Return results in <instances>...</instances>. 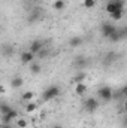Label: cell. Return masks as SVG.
Returning <instances> with one entry per match:
<instances>
[{
	"label": "cell",
	"mask_w": 127,
	"mask_h": 128,
	"mask_svg": "<svg viewBox=\"0 0 127 128\" xmlns=\"http://www.w3.org/2000/svg\"><path fill=\"white\" fill-rule=\"evenodd\" d=\"M123 34H124V33H121L120 30H117V32L114 33L108 40H111V42H114V43H115V42H120V40H121V37H123Z\"/></svg>",
	"instance_id": "5bb4252c"
},
{
	"label": "cell",
	"mask_w": 127,
	"mask_h": 128,
	"mask_svg": "<svg viewBox=\"0 0 127 128\" xmlns=\"http://www.w3.org/2000/svg\"><path fill=\"white\" fill-rule=\"evenodd\" d=\"M82 104H84V109H85L88 113H93V112H96V110L99 109V101H97L96 98H93V97L85 98Z\"/></svg>",
	"instance_id": "3957f363"
},
{
	"label": "cell",
	"mask_w": 127,
	"mask_h": 128,
	"mask_svg": "<svg viewBox=\"0 0 127 128\" xmlns=\"http://www.w3.org/2000/svg\"><path fill=\"white\" fill-rule=\"evenodd\" d=\"M124 36H126V37H127V26H126V27H124Z\"/></svg>",
	"instance_id": "83f0119b"
},
{
	"label": "cell",
	"mask_w": 127,
	"mask_h": 128,
	"mask_svg": "<svg viewBox=\"0 0 127 128\" xmlns=\"http://www.w3.org/2000/svg\"><path fill=\"white\" fill-rule=\"evenodd\" d=\"M117 30H118V28H117L114 24H108V22H106V24H103V26H102V28H100L102 36H103V37H106V39H109V37L117 32Z\"/></svg>",
	"instance_id": "277c9868"
},
{
	"label": "cell",
	"mask_w": 127,
	"mask_h": 128,
	"mask_svg": "<svg viewBox=\"0 0 127 128\" xmlns=\"http://www.w3.org/2000/svg\"><path fill=\"white\" fill-rule=\"evenodd\" d=\"M111 18H112V20H115V21L121 20V18H123V9H118V10H115V12L111 15Z\"/></svg>",
	"instance_id": "ffe728a7"
},
{
	"label": "cell",
	"mask_w": 127,
	"mask_h": 128,
	"mask_svg": "<svg viewBox=\"0 0 127 128\" xmlns=\"http://www.w3.org/2000/svg\"><path fill=\"white\" fill-rule=\"evenodd\" d=\"M123 125H124V127L127 128V118H126V119H124V121H123Z\"/></svg>",
	"instance_id": "4316f807"
},
{
	"label": "cell",
	"mask_w": 127,
	"mask_h": 128,
	"mask_svg": "<svg viewBox=\"0 0 127 128\" xmlns=\"http://www.w3.org/2000/svg\"><path fill=\"white\" fill-rule=\"evenodd\" d=\"M60 94H61V90H60V86H57V85H51V86H48V88L43 91L42 98H43L45 101H49V100H54V98H57Z\"/></svg>",
	"instance_id": "6da1fadb"
},
{
	"label": "cell",
	"mask_w": 127,
	"mask_h": 128,
	"mask_svg": "<svg viewBox=\"0 0 127 128\" xmlns=\"http://www.w3.org/2000/svg\"><path fill=\"white\" fill-rule=\"evenodd\" d=\"M97 96L100 100H103V101H111L112 100V97H114V92H112V88H109V86H102V88H99V91H97Z\"/></svg>",
	"instance_id": "7a4b0ae2"
},
{
	"label": "cell",
	"mask_w": 127,
	"mask_h": 128,
	"mask_svg": "<svg viewBox=\"0 0 127 128\" xmlns=\"http://www.w3.org/2000/svg\"><path fill=\"white\" fill-rule=\"evenodd\" d=\"M52 8H54L55 10H63L64 8H66V2H64V0H55V2L52 3Z\"/></svg>",
	"instance_id": "4fadbf2b"
},
{
	"label": "cell",
	"mask_w": 127,
	"mask_h": 128,
	"mask_svg": "<svg viewBox=\"0 0 127 128\" xmlns=\"http://www.w3.org/2000/svg\"><path fill=\"white\" fill-rule=\"evenodd\" d=\"M124 112H127V98L124 100Z\"/></svg>",
	"instance_id": "484cf974"
},
{
	"label": "cell",
	"mask_w": 127,
	"mask_h": 128,
	"mask_svg": "<svg viewBox=\"0 0 127 128\" xmlns=\"http://www.w3.org/2000/svg\"><path fill=\"white\" fill-rule=\"evenodd\" d=\"M115 4H117L118 9H123V6H124V0H115Z\"/></svg>",
	"instance_id": "603a6c76"
},
{
	"label": "cell",
	"mask_w": 127,
	"mask_h": 128,
	"mask_svg": "<svg viewBox=\"0 0 127 128\" xmlns=\"http://www.w3.org/2000/svg\"><path fill=\"white\" fill-rule=\"evenodd\" d=\"M36 109H37V104L33 103V101H29V103L26 104V112H27V113H32V112H34Z\"/></svg>",
	"instance_id": "e0dca14e"
},
{
	"label": "cell",
	"mask_w": 127,
	"mask_h": 128,
	"mask_svg": "<svg viewBox=\"0 0 127 128\" xmlns=\"http://www.w3.org/2000/svg\"><path fill=\"white\" fill-rule=\"evenodd\" d=\"M42 48H43V43H42L40 40H33L32 43H30V48H29V51H30V52H33V54L36 55V54L42 52Z\"/></svg>",
	"instance_id": "8992f818"
},
{
	"label": "cell",
	"mask_w": 127,
	"mask_h": 128,
	"mask_svg": "<svg viewBox=\"0 0 127 128\" xmlns=\"http://www.w3.org/2000/svg\"><path fill=\"white\" fill-rule=\"evenodd\" d=\"M30 72H32L33 74H39L42 72V66L39 63H32L30 64Z\"/></svg>",
	"instance_id": "7c38bea8"
},
{
	"label": "cell",
	"mask_w": 127,
	"mask_h": 128,
	"mask_svg": "<svg viewBox=\"0 0 127 128\" xmlns=\"http://www.w3.org/2000/svg\"><path fill=\"white\" fill-rule=\"evenodd\" d=\"M75 92H76L78 96L84 97V94L87 92V85H85L84 82H81V84H76V85H75Z\"/></svg>",
	"instance_id": "30bf717a"
},
{
	"label": "cell",
	"mask_w": 127,
	"mask_h": 128,
	"mask_svg": "<svg viewBox=\"0 0 127 128\" xmlns=\"http://www.w3.org/2000/svg\"><path fill=\"white\" fill-rule=\"evenodd\" d=\"M105 10H106V14H109V15H112L115 10H118V8H117V4H115V0L108 2L106 6H105Z\"/></svg>",
	"instance_id": "9c48e42d"
},
{
	"label": "cell",
	"mask_w": 127,
	"mask_h": 128,
	"mask_svg": "<svg viewBox=\"0 0 127 128\" xmlns=\"http://www.w3.org/2000/svg\"><path fill=\"white\" fill-rule=\"evenodd\" d=\"M69 45H70L72 48H76V46L82 45V39H81L79 36H73V37H70V40H69Z\"/></svg>",
	"instance_id": "8fae6325"
},
{
	"label": "cell",
	"mask_w": 127,
	"mask_h": 128,
	"mask_svg": "<svg viewBox=\"0 0 127 128\" xmlns=\"http://www.w3.org/2000/svg\"><path fill=\"white\" fill-rule=\"evenodd\" d=\"M123 94H124V96H126V98H127V86H124V88H123Z\"/></svg>",
	"instance_id": "d4e9b609"
},
{
	"label": "cell",
	"mask_w": 127,
	"mask_h": 128,
	"mask_svg": "<svg viewBox=\"0 0 127 128\" xmlns=\"http://www.w3.org/2000/svg\"><path fill=\"white\" fill-rule=\"evenodd\" d=\"M0 128H12V127H11L9 124H2V127H0Z\"/></svg>",
	"instance_id": "cb8c5ba5"
},
{
	"label": "cell",
	"mask_w": 127,
	"mask_h": 128,
	"mask_svg": "<svg viewBox=\"0 0 127 128\" xmlns=\"http://www.w3.org/2000/svg\"><path fill=\"white\" fill-rule=\"evenodd\" d=\"M52 128H63V127H61V125H54Z\"/></svg>",
	"instance_id": "f1b7e54d"
},
{
	"label": "cell",
	"mask_w": 127,
	"mask_h": 128,
	"mask_svg": "<svg viewBox=\"0 0 127 128\" xmlns=\"http://www.w3.org/2000/svg\"><path fill=\"white\" fill-rule=\"evenodd\" d=\"M27 125H29L27 119H24V118H18L17 119V127L18 128H27Z\"/></svg>",
	"instance_id": "ac0fdd59"
},
{
	"label": "cell",
	"mask_w": 127,
	"mask_h": 128,
	"mask_svg": "<svg viewBox=\"0 0 127 128\" xmlns=\"http://www.w3.org/2000/svg\"><path fill=\"white\" fill-rule=\"evenodd\" d=\"M87 60H85V58H84V57H78V60H76V66H78V67H85V66H87Z\"/></svg>",
	"instance_id": "7402d4cb"
},
{
	"label": "cell",
	"mask_w": 127,
	"mask_h": 128,
	"mask_svg": "<svg viewBox=\"0 0 127 128\" xmlns=\"http://www.w3.org/2000/svg\"><path fill=\"white\" fill-rule=\"evenodd\" d=\"M33 60H34V54L30 52V51L21 54V63L23 64H29V66H30V64L33 63Z\"/></svg>",
	"instance_id": "ba28073f"
},
{
	"label": "cell",
	"mask_w": 127,
	"mask_h": 128,
	"mask_svg": "<svg viewBox=\"0 0 127 128\" xmlns=\"http://www.w3.org/2000/svg\"><path fill=\"white\" fill-rule=\"evenodd\" d=\"M82 6L87 9H91L96 6V0H82Z\"/></svg>",
	"instance_id": "d6986e66"
},
{
	"label": "cell",
	"mask_w": 127,
	"mask_h": 128,
	"mask_svg": "<svg viewBox=\"0 0 127 128\" xmlns=\"http://www.w3.org/2000/svg\"><path fill=\"white\" fill-rule=\"evenodd\" d=\"M23 85H24V79H23L21 76H14V78L11 79V88L18 90V88H21Z\"/></svg>",
	"instance_id": "52a82bcc"
},
{
	"label": "cell",
	"mask_w": 127,
	"mask_h": 128,
	"mask_svg": "<svg viewBox=\"0 0 127 128\" xmlns=\"http://www.w3.org/2000/svg\"><path fill=\"white\" fill-rule=\"evenodd\" d=\"M11 110H12V107H11L9 104H6V103H2V104H0V113H2V115H8Z\"/></svg>",
	"instance_id": "2e32d148"
},
{
	"label": "cell",
	"mask_w": 127,
	"mask_h": 128,
	"mask_svg": "<svg viewBox=\"0 0 127 128\" xmlns=\"http://www.w3.org/2000/svg\"><path fill=\"white\" fill-rule=\"evenodd\" d=\"M84 79H85V73H79V74H76L73 78V82L75 84H81V82H84Z\"/></svg>",
	"instance_id": "44dd1931"
},
{
	"label": "cell",
	"mask_w": 127,
	"mask_h": 128,
	"mask_svg": "<svg viewBox=\"0 0 127 128\" xmlns=\"http://www.w3.org/2000/svg\"><path fill=\"white\" fill-rule=\"evenodd\" d=\"M33 98H34V92L33 91H26L23 96H21V100H24L26 103H29V101H32Z\"/></svg>",
	"instance_id": "9a60e30c"
},
{
	"label": "cell",
	"mask_w": 127,
	"mask_h": 128,
	"mask_svg": "<svg viewBox=\"0 0 127 128\" xmlns=\"http://www.w3.org/2000/svg\"><path fill=\"white\" fill-rule=\"evenodd\" d=\"M17 118H18V112L15 109H12L8 115H2V122L3 124H9V122H12V119H17Z\"/></svg>",
	"instance_id": "5b68a950"
}]
</instances>
